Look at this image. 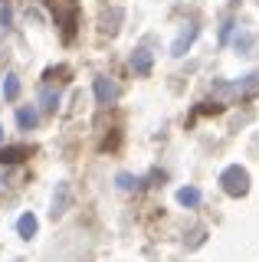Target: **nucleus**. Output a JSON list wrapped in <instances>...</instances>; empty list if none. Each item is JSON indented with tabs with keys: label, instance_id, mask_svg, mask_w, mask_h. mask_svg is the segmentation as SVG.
Segmentation results:
<instances>
[{
	"label": "nucleus",
	"instance_id": "nucleus-1",
	"mask_svg": "<svg viewBox=\"0 0 259 262\" xmlns=\"http://www.w3.org/2000/svg\"><path fill=\"white\" fill-rule=\"evenodd\" d=\"M220 184H223V190L230 193V196H246V190H249V174L240 167V164H233V167H226L223 174H220Z\"/></svg>",
	"mask_w": 259,
	"mask_h": 262
},
{
	"label": "nucleus",
	"instance_id": "nucleus-2",
	"mask_svg": "<svg viewBox=\"0 0 259 262\" xmlns=\"http://www.w3.org/2000/svg\"><path fill=\"white\" fill-rule=\"evenodd\" d=\"M249 89H259V72H253V76H246V82H233V85H226V82H220V85L213 89L220 98H230V95H243L249 92Z\"/></svg>",
	"mask_w": 259,
	"mask_h": 262
},
{
	"label": "nucleus",
	"instance_id": "nucleus-3",
	"mask_svg": "<svg viewBox=\"0 0 259 262\" xmlns=\"http://www.w3.org/2000/svg\"><path fill=\"white\" fill-rule=\"evenodd\" d=\"M95 98H99V105H112L118 98V85L109 76H99L95 79Z\"/></svg>",
	"mask_w": 259,
	"mask_h": 262
},
{
	"label": "nucleus",
	"instance_id": "nucleus-4",
	"mask_svg": "<svg viewBox=\"0 0 259 262\" xmlns=\"http://www.w3.org/2000/svg\"><path fill=\"white\" fill-rule=\"evenodd\" d=\"M193 36H197V27H193V23H187V27L181 30V36L174 39V46H171V56H184V53H187V46L193 43Z\"/></svg>",
	"mask_w": 259,
	"mask_h": 262
},
{
	"label": "nucleus",
	"instance_id": "nucleus-5",
	"mask_svg": "<svg viewBox=\"0 0 259 262\" xmlns=\"http://www.w3.org/2000/svg\"><path fill=\"white\" fill-rule=\"evenodd\" d=\"M132 69L141 72V76H148V72H151V53H148L144 46H138V49L132 53Z\"/></svg>",
	"mask_w": 259,
	"mask_h": 262
},
{
	"label": "nucleus",
	"instance_id": "nucleus-6",
	"mask_svg": "<svg viewBox=\"0 0 259 262\" xmlns=\"http://www.w3.org/2000/svg\"><path fill=\"white\" fill-rule=\"evenodd\" d=\"M23 158H30V151L23 144H13V147H4V144H0V164H17Z\"/></svg>",
	"mask_w": 259,
	"mask_h": 262
},
{
	"label": "nucleus",
	"instance_id": "nucleus-7",
	"mask_svg": "<svg viewBox=\"0 0 259 262\" xmlns=\"http://www.w3.org/2000/svg\"><path fill=\"white\" fill-rule=\"evenodd\" d=\"M36 216H33V213H23V216L17 220V233L23 236V239H30V236H36Z\"/></svg>",
	"mask_w": 259,
	"mask_h": 262
},
{
	"label": "nucleus",
	"instance_id": "nucleus-8",
	"mask_svg": "<svg viewBox=\"0 0 259 262\" xmlns=\"http://www.w3.org/2000/svg\"><path fill=\"white\" fill-rule=\"evenodd\" d=\"M177 203H181V207H197V203H200V190H197V187H181V190H177Z\"/></svg>",
	"mask_w": 259,
	"mask_h": 262
},
{
	"label": "nucleus",
	"instance_id": "nucleus-9",
	"mask_svg": "<svg viewBox=\"0 0 259 262\" xmlns=\"http://www.w3.org/2000/svg\"><path fill=\"white\" fill-rule=\"evenodd\" d=\"M36 121H39V115H36L33 108H20V112H17V125H20L23 131L36 128Z\"/></svg>",
	"mask_w": 259,
	"mask_h": 262
},
{
	"label": "nucleus",
	"instance_id": "nucleus-10",
	"mask_svg": "<svg viewBox=\"0 0 259 262\" xmlns=\"http://www.w3.org/2000/svg\"><path fill=\"white\" fill-rule=\"evenodd\" d=\"M17 95H20V79L17 76H7L4 79V98H10V102H13Z\"/></svg>",
	"mask_w": 259,
	"mask_h": 262
},
{
	"label": "nucleus",
	"instance_id": "nucleus-11",
	"mask_svg": "<svg viewBox=\"0 0 259 262\" xmlns=\"http://www.w3.org/2000/svg\"><path fill=\"white\" fill-rule=\"evenodd\" d=\"M115 184H118V190L132 193L135 187H138V177H132V174H118V177H115Z\"/></svg>",
	"mask_w": 259,
	"mask_h": 262
},
{
	"label": "nucleus",
	"instance_id": "nucleus-12",
	"mask_svg": "<svg viewBox=\"0 0 259 262\" xmlns=\"http://www.w3.org/2000/svg\"><path fill=\"white\" fill-rule=\"evenodd\" d=\"M66 184H62L59 187V196H56V200H53V216H59V213H62V207H66Z\"/></svg>",
	"mask_w": 259,
	"mask_h": 262
},
{
	"label": "nucleus",
	"instance_id": "nucleus-13",
	"mask_svg": "<svg viewBox=\"0 0 259 262\" xmlns=\"http://www.w3.org/2000/svg\"><path fill=\"white\" fill-rule=\"evenodd\" d=\"M249 46H253V36H249V33H240V36H236V49H240V53H246Z\"/></svg>",
	"mask_w": 259,
	"mask_h": 262
},
{
	"label": "nucleus",
	"instance_id": "nucleus-14",
	"mask_svg": "<svg viewBox=\"0 0 259 262\" xmlns=\"http://www.w3.org/2000/svg\"><path fill=\"white\" fill-rule=\"evenodd\" d=\"M43 98H46V108H50V112H56V102H59V98H56L53 92H46Z\"/></svg>",
	"mask_w": 259,
	"mask_h": 262
},
{
	"label": "nucleus",
	"instance_id": "nucleus-15",
	"mask_svg": "<svg viewBox=\"0 0 259 262\" xmlns=\"http://www.w3.org/2000/svg\"><path fill=\"white\" fill-rule=\"evenodd\" d=\"M204 243V229H193V239H190V246H200Z\"/></svg>",
	"mask_w": 259,
	"mask_h": 262
},
{
	"label": "nucleus",
	"instance_id": "nucleus-16",
	"mask_svg": "<svg viewBox=\"0 0 259 262\" xmlns=\"http://www.w3.org/2000/svg\"><path fill=\"white\" fill-rule=\"evenodd\" d=\"M0 144H4V125H0Z\"/></svg>",
	"mask_w": 259,
	"mask_h": 262
}]
</instances>
